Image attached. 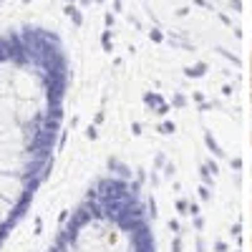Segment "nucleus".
<instances>
[{
	"instance_id": "f257e3e1",
	"label": "nucleus",
	"mask_w": 252,
	"mask_h": 252,
	"mask_svg": "<svg viewBox=\"0 0 252 252\" xmlns=\"http://www.w3.org/2000/svg\"><path fill=\"white\" fill-rule=\"evenodd\" d=\"M61 111L58 61L46 36L0 38V242L33 197Z\"/></svg>"
},
{
	"instance_id": "f03ea898",
	"label": "nucleus",
	"mask_w": 252,
	"mask_h": 252,
	"mask_svg": "<svg viewBox=\"0 0 252 252\" xmlns=\"http://www.w3.org/2000/svg\"><path fill=\"white\" fill-rule=\"evenodd\" d=\"M53 252H139L134 234H129L111 214L91 212L61 237Z\"/></svg>"
}]
</instances>
